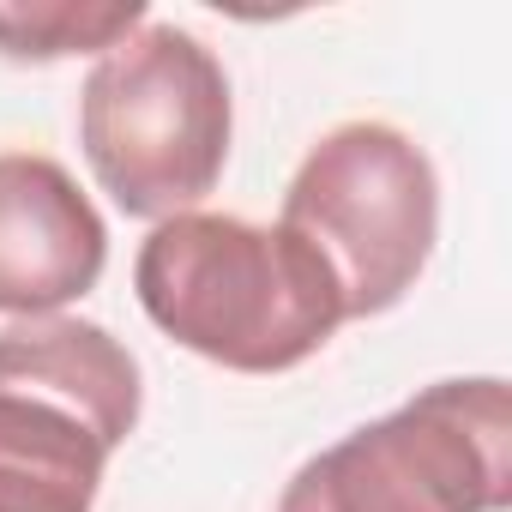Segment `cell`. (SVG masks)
Segmentation results:
<instances>
[{
	"instance_id": "cell-2",
	"label": "cell",
	"mask_w": 512,
	"mask_h": 512,
	"mask_svg": "<svg viewBox=\"0 0 512 512\" xmlns=\"http://www.w3.org/2000/svg\"><path fill=\"white\" fill-rule=\"evenodd\" d=\"M229 73L181 25L145 19L79 91V145L97 187L127 217H181L229 163Z\"/></svg>"
},
{
	"instance_id": "cell-3",
	"label": "cell",
	"mask_w": 512,
	"mask_h": 512,
	"mask_svg": "<svg viewBox=\"0 0 512 512\" xmlns=\"http://www.w3.org/2000/svg\"><path fill=\"white\" fill-rule=\"evenodd\" d=\"M133 350L79 314L0 332V512H91L139 428Z\"/></svg>"
},
{
	"instance_id": "cell-1",
	"label": "cell",
	"mask_w": 512,
	"mask_h": 512,
	"mask_svg": "<svg viewBox=\"0 0 512 512\" xmlns=\"http://www.w3.org/2000/svg\"><path fill=\"white\" fill-rule=\"evenodd\" d=\"M133 290L163 338L235 374L302 368L344 326L320 253L284 223L229 211L163 217L133 260Z\"/></svg>"
},
{
	"instance_id": "cell-4",
	"label": "cell",
	"mask_w": 512,
	"mask_h": 512,
	"mask_svg": "<svg viewBox=\"0 0 512 512\" xmlns=\"http://www.w3.org/2000/svg\"><path fill=\"white\" fill-rule=\"evenodd\" d=\"M512 398L506 380H434L392 416L314 452L278 512H506Z\"/></svg>"
},
{
	"instance_id": "cell-5",
	"label": "cell",
	"mask_w": 512,
	"mask_h": 512,
	"mask_svg": "<svg viewBox=\"0 0 512 512\" xmlns=\"http://www.w3.org/2000/svg\"><path fill=\"white\" fill-rule=\"evenodd\" d=\"M290 235H302L344 302V320L398 308L440 241V175L392 121L332 127L284 187Z\"/></svg>"
},
{
	"instance_id": "cell-6",
	"label": "cell",
	"mask_w": 512,
	"mask_h": 512,
	"mask_svg": "<svg viewBox=\"0 0 512 512\" xmlns=\"http://www.w3.org/2000/svg\"><path fill=\"white\" fill-rule=\"evenodd\" d=\"M109 229L79 181L43 151H0V314L49 320L91 296Z\"/></svg>"
},
{
	"instance_id": "cell-7",
	"label": "cell",
	"mask_w": 512,
	"mask_h": 512,
	"mask_svg": "<svg viewBox=\"0 0 512 512\" xmlns=\"http://www.w3.org/2000/svg\"><path fill=\"white\" fill-rule=\"evenodd\" d=\"M145 25V7H0V55L7 61H61L109 55Z\"/></svg>"
}]
</instances>
